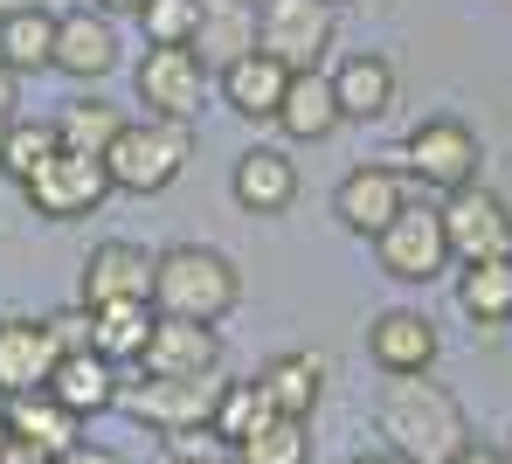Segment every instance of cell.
Here are the masks:
<instances>
[{"mask_svg": "<svg viewBox=\"0 0 512 464\" xmlns=\"http://www.w3.org/2000/svg\"><path fill=\"white\" fill-rule=\"evenodd\" d=\"M443 236H450L457 264L512 257V208L485 181H471V187H457V194H443Z\"/></svg>", "mask_w": 512, "mask_h": 464, "instance_id": "cell-10", "label": "cell"}, {"mask_svg": "<svg viewBox=\"0 0 512 464\" xmlns=\"http://www.w3.org/2000/svg\"><path fill=\"white\" fill-rule=\"evenodd\" d=\"M236 305H243V271H236L222 250H208V243H173V250L153 257V312L222 326Z\"/></svg>", "mask_w": 512, "mask_h": 464, "instance_id": "cell-2", "label": "cell"}, {"mask_svg": "<svg viewBox=\"0 0 512 464\" xmlns=\"http://www.w3.org/2000/svg\"><path fill=\"white\" fill-rule=\"evenodd\" d=\"M402 208H409V174H402V167H381V160L353 167V174L333 187V215H340L353 236H367V243H374Z\"/></svg>", "mask_w": 512, "mask_h": 464, "instance_id": "cell-11", "label": "cell"}, {"mask_svg": "<svg viewBox=\"0 0 512 464\" xmlns=\"http://www.w3.org/2000/svg\"><path fill=\"white\" fill-rule=\"evenodd\" d=\"M0 63L14 70V77H35V70H49L56 63V14L35 0V7H14L7 21H0Z\"/></svg>", "mask_w": 512, "mask_h": 464, "instance_id": "cell-25", "label": "cell"}, {"mask_svg": "<svg viewBox=\"0 0 512 464\" xmlns=\"http://www.w3.org/2000/svg\"><path fill=\"white\" fill-rule=\"evenodd\" d=\"M284 139H298V146H319V139H333L346 118H340V97H333V77H319V70H291V91L277 104V118H270Z\"/></svg>", "mask_w": 512, "mask_h": 464, "instance_id": "cell-19", "label": "cell"}, {"mask_svg": "<svg viewBox=\"0 0 512 464\" xmlns=\"http://www.w3.org/2000/svg\"><path fill=\"white\" fill-rule=\"evenodd\" d=\"M125 132V111L118 104H104V97H70L63 111H56V139L70 146V153H111V139Z\"/></svg>", "mask_w": 512, "mask_h": 464, "instance_id": "cell-28", "label": "cell"}, {"mask_svg": "<svg viewBox=\"0 0 512 464\" xmlns=\"http://www.w3.org/2000/svg\"><path fill=\"white\" fill-rule=\"evenodd\" d=\"M187 49H194L208 70H229L236 56L256 49V7L250 0H201V28H194Z\"/></svg>", "mask_w": 512, "mask_h": 464, "instance_id": "cell-23", "label": "cell"}, {"mask_svg": "<svg viewBox=\"0 0 512 464\" xmlns=\"http://www.w3.org/2000/svg\"><path fill=\"white\" fill-rule=\"evenodd\" d=\"M457 312H464L471 326H506L512 319V257L464 264V278H457Z\"/></svg>", "mask_w": 512, "mask_h": 464, "instance_id": "cell-27", "label": "cell"}, {"mask_svg": "<svg viewBox=\"0 0 512 464\" xmlns=\"http://www.w3.org/2000/svg\"><path fill=\"white\" fill-rule=\"evenodd\" d=\"M49 70H63V77H77V84H97V77L118 70V28H111L104 7H70V14H56V63H49Z\"/></svg>", "mask_w": 512, "mask_h": 464, "instance_id": "cell-13", "label": "cell"}, {"mask_svg": "<svg viewBox=\"0 0 512 464\" xmlns=\"http://www.w3.org/2000/svg\"><path fill=\"white\" fill-rule=\"evenodd\" d=\"M49 395H56L70 416H104V409H118V361H104L97 347L63 354L56 374H49Z\"/></svg>", "mask_w": 512, "mask_h": 464, "instance_id": "cell-21", "label": "cell"}, {"mask_svg": "<svg viewBox=\"0 0 512 464\" xmlns=\"http://www.w3.org/2000/svg\"><path fill=\"white\" fill-rule=\"evenodd\" d=\"M14 7H35V0H0V21H7V14H14Z\"/></svg>", "mask_w": 512, "mask_h": 464, "instance_id": "cell-42", "label": "cell"}, {"mask_svg": "<svg viewBox=\"0 0 512 464\" xmlns=\"http://www.w3.org/2000/svg\"><path fill=\"white\" fill-rule=\"evenodd\" d=\"M0 464H56V451H42V444H28V437H14V444L0 451Z\"/></svg>", "mask_w": 512, "mask_h": 464, "instance_id": "cell-37", "label": "cell"}, {"mask_svg": "<svg viewBox=\"0 0 512 464\" xmlns=\"http://www.w3.org/2000/svg\"><path fill=\"white\" fill-rule=\"evenodd\" d=\"M374 257L395 284H436L457 257H450V236H443V208L429 201H409L381 236H374Z\"/></svg>", "mask_w": 512, "mask_h": 464, "instance_id": "cell-8", "label": "cell"}, {"mask_svg": "<svg viewBox=\"0 0 512 464\" xmlns=\"http://www.w3.org/2000/svg\"><path fill=\"white\" fill-rule=\"evenodd\" d=\"M90 7H104V14H139L146 0H90Z\"/></svg>", "mask_w": 512, "mask_h": 464, "instance_id": "cell-40", "label": "cell"}, {"mask_svg": "<svg viewBox=\"0 0 512 464\" xmlns=\"http://www.w3.org/2000/svg\"><path fill=\"white\" fill-rule=\"evenodd\" d=\"M160 444H167V464H236V444H229L215 423H201V430H167Z\"/></svg>", "mask_w": 512, "mask_h": 464, "instance_id": "cell-33", "label": "cell"}, {"mask_svg": "<svg viewBox=\"0 0 512 464\" xmlns=\"http://www.w3.org/2000/svg\"><path fill=\"white\" fill-rule=\"evenodd\" d=\"M256 388H263V402L277 416L312 423V409L326 402V354H277V361H263Z\"/></svg>", "mask_w": 512, "mask_h": 464, "instance_id": "cell-20", "label": "cell"}, {"mask_svg": "<svg viewBox=\"0 0 512 464\" xmlns=\"http://www.w3.org/2000/svg\"><path fill=\"white\" fill-rule=\"evenodd\" d=\"M340 35L333 0H256V49H270L284 70H319Z\"/></svg>", "mask_w": 512, "mask_h": 464, "instance_id": "cell-5", "label": "cell"}, {"mask_svg": "<svg viewBox=\"0 0 512 464\" xmlns=\"http://www.w3.org/2000/svg\"><path fill=\"white\" fill-rule=\"evenodd\" d=\"M7 409V423H14V437H28V444H42V451H70L77 437H84V416H70L49 388H35V395H14V402H0Z\"/></svg>", "mask_w": 512, "mask_h": 464, "instance_id": "cell-26", "label": "cell"}, {"mask_svg": "<svg viewBox=\"0 0 512 464\" xmlns=\"http://www.w3.org/2000/svg\"><path fill=\"white\" fill-rule=\"evenodd\" d=\"M194 160V125L180 118H125V132L104 153V174L118 194H160L180 181V167Z\"/></svg>", "mask_w": 512, "mask_h": 464, "instance_id": "cell-3", "label": "cell"}, {"mask_svg": "<svg viewBox=\"0 0 512 464\" xmlns=\"http://www.w3.org/2000/svg\"><path fill=\"white\" fill-rule=\"evenodd\" d=\"M353 464H416V458H402V451H388V444H381V451H360Z\"/></svg>", "mask_w": 512, "mask_h": 464, "instance_id": "cell-39", "label": "cell"}, {"mask_svg": "<svg viewBox=\"0 0 512 464\" xmlns=\"http://www.w3.org/2000/svg\"><path fill=\"white\" fill-rule=\"evenodd\" d=\"M90 312V347L104 361H139L146 354V333H153V298H118V305H84Z\"/></svg>", "mask_w": 512, "mask_h": 464, "instance_id": "cell-24", "label": "cell"}, {"mask_svg": "<svg viewBox=\"0 0 512 464\" xmlns=\"http://www.w3.org/2000/svg\"><path fill=\"white\" fill-rule=\"evenodd\" d=\"M215 91H222V104H229L236 118H277V104L291 91V70H284L270 49H250V56H236L229 70H215Z\"/></svg>", "mask_w": 512, "mask_h": 464, "instance_id": "cell-17", "label": "cell"}, {"mask_svg": "<svg viewBox=\"0 0 512 464\" xmlns=\"http://www.w3.org/2000/svg\"><path fill=\"white\" fill-rule=\"evenodd\" d=\"M56 146H63V139H56V118H14V125L0 132V181H28Z\"/></svg>", "mask_w": 512, "mask_h": 464, "instance_id": "cell-29", "label": "cell"}, {"mask_svg": "<svg viewBox=\"0 0 512 464\" xmlns=\"http://www.w3.org/2000/svg\"><path fill=\"white\" fill-rule=\"evenodd\" d=\"M56 464H125V458H118L111 444H90V437H77V444H70V451H63Z\"/></svg>", "mask_w": 512, "mask_h": 464, "instance_id": "cell-35", "label": "cell"}, {"mask_svg": "<svg viewBox=\"0 0 512 464\" xmlns=\"http://www.w3.org/2000/svg\"><path fill=\"white\" fill-rule=\"evenodd\" d=\"M118 298H153V257H146L139 243H125V236L97 243L84 257V291H77V305H118Z\"/></svg>", "mask_w": 512, "mask_h": 464, "instance_id": "cell-16", "label": "cell"}, {"mask_svg": "<svg viewBox=\"0 0 512 464\" xmlns=\"http://www.w3.org/2000/svg\"><path fill=\"white\" fill-rule=\"evenodd\" d=\"M56 361H63V347H56L49 319H21V312H14V319H0V402L49 388Z\"/></svg>", "mask_w": 512, "mask_h": 464, "instance_id": "cell-12", "label": "cell"}, {"mask_svg": "<svg viewBox=\"0 0 512 464\" xmlns=\"http://www.w3.org/2000/svg\"><path fill=\"white\" fill-rule=\"evenodd\" d=\"M374 423H381L388 451H402V458H416V464H450L471 444L464 402L443 381H429V374H388V388L374 402Z\"/></svg>", "mask_w": 512, "mask_h": 464, "instance_id": "cell-1", "label": "cell"}, {"mask_svg": "<svg viewBox=\"0 0 512 464\" xmlns=\"http://www.w3.org/2000/svg\"><path fill=\"white\" fill-rule=\"evenodd\" d=\"M49 333H56V347H63V354H84V347H90V312H84V305L49 312Z\"/></svg>", "mask_w": 512, "mask_h": 464, "instance_id": "cell-34", "label": "cell"}, {"mask_svg": "<svg viewBox=\"0 0 512 464\" xmlns=\"http://www.w3.org/2000/svg\"><path fill=\"white\" fill-rule=\"evenodd\" d=\"M14 104H21V77H14V70H7V63H0V132H7V125H14V118H21V111H14Z\"/></svg>", "mask_w": 512, "mask_h": 464, "instance_id": "cell-36", "label": "cell"}, {"mask_svg": "<svg viewBox=\"0 0 512 464\" xmlns=\"http://www.w3.org/2000/svg\"><path fill=\"white\" fill-rule=\"evenodd\" d=\"M250 7H256V0H250Z\"/></svg>", "mask_w": 512, "mask_h": 464, "instance_id": "cell-44", "label": "cell"}, {"mask_svg": "<svg viewBox=\"0 0 512 464\" xmlns=\"http://www.w3.org/2000/svg\"><path fill=\"white\" fill-rule=\"evenodd\" d=\"M333 97H340V118H353V125L388 118V111H395V63L374 56V49L346 56L340 70H333Z\"/></svg>", "mask_w": 512, "mask_h": 464, "instance_id": "cell-22", "label": "cell"}, {"mask_svg": "<svg viewBox=\"0 0 512 464\" xmlns=\"http://www.w3.org/2000/svg\"><path fill=\"white\" fill-rule=\"evenodd\" d=\"M270 416H277V409L263 402V388H256V381H229V388H222V402H215V430H222L229 444L256 437Z\"/></svg>", "mask_w": 512, "mask_h": 464, "instance_id": "cell-31", "label": "cell"}, {"mask_svg": "<svg viewBox=\"0 0 512 464\" xmlns=\"http://www.w3.org/2000/svg\"><path fill=\"white\" fill-rule=\"evenodd\" d=\"M139 28H146V42H194L201 0H146L139 7Z\"/></svg>", "mask_w": 512, "mask_h": 464, "instance_id": "cell-32", "label": "cell"}, {"mask_svg": "<svg viewBox=\"0 0 512 464\" xmlns=\"http://www.w3.org/2000/svg\"><path fill=\"white\" fill-rule=\"evenodd\" d=\"M21 194H28V208H35L42 222H77V215H97L118 187H111V174H104L97 153H70V146H56V153L21 181Z\"/></svg>", "mask_w": 512, "mask_h": 464, "instance_id": "cell-7", "label": "cell"}, {"mask_svg": "<svg viewBox=\"0 0 512 464\" xmlns=\"http://www.w3.org/2000/svg\"><path fill=\"white\" fill-rule=\"evenodd\" d=\"M229 194L250 208V215H284L298 201V167L284 146H250L236 153V174H229Z\"/></svg>", "mask_w": 512, "mask_h": 464, "instance_id": "cell-18", "label": "cell"}, {"mask_svg": "<svg viewBox=\"0 0 512 464\" xmlns=\"http://www.w3.org/2000/svg\"><path fill=\"white\" fill-rule=\"evenodd\" d=\"M7 444H14V423H7V409H0V451H7Z\"/></svg>", "mask_w": 512, "mask_h": 464, "instance_id": "cell-41", "label": "cell"}, {"mask_svg": "<svg viewBox=\"0 0 512 464\" xmlns=\"http://www.w3.org/2000/svg\"><path fill=\"white\" fill-rule=\"evenodd\" d=\"M450 464H512V451H499V444H464Z\"/></svg>", "mask_w": 512, "mask_h": 464, "instance_id": "cell-38", "label": "cell"}, {"mask_svg": "<svg viewBox=\"0 0 512 464\" xmlns=\"http://www.w3.org/2000/svg\"><path fill=\"white\" fill-rule=\"evenodd\" d=\"M222 388H229V374H139L132 388H118V409L132 416V423H146V430H201V423H215V402H222Z\"/></svg>", "mask_w": 512, "mask_h": 464, "instance_id": "cell-4", "label": "cell"}, {"mask_svg": "<svg viewBox=\"0 0 512 464\" xmlns=\"http://www.w3.org/2000/svg\"><path fill=\"white\" fill-rule=\"evenodd\" d=\"M436 326H429L423 312H409V305H388V312H374L367 319V361L381 374H429L436 368Z\"/></svg>", "mask_w": 512, "mask_h": 464, "instance_id": "cell-14", "label": "cell"}, {"mask_svg": "<svg viewBox=\"0 0 512 464\" xmlns=\"http://www.w3.org/2000/svg\"><path fill=\"white\" fill-rule=\"evenodd\" d=\"M222 368V333L201 326V319H153L146 333V354H139V374H215Z\"/></svg>", "mask_w": 512, "mask_h": 464, "instance_id": "cell-15", "label": "cell"}, {"mask_svg": "<svg viewBox=\"0 0 512 464\" xmlns=\"http://www.w3.org/2000/svg\"><path fill=\"white\" fill-rule=\"evenodd\" d=\"M402 160H409V181L436 187V194H457V187L478 181L485 146H478V132H471L464 118H423V125L402 139Z\"/></svg>", "mask_w": 512, "mask_h": 464, "instance_id": "cell-9", "label": "cell"}, {"mask_svg": "<svg viewBox=\"0 0 512 464\" xmlns=\"http://www.w3.org/2000/svg\"><path fill=\"white\" fill-rule=\"evenodd\" d=\"M333 7H360V0H333Z\"/></svg>", "mask_w": 512, "mask_h": 464, "instance_id": "cell-43", "label": "cell"}, {"mask_svg": "<svg viewBox=\"0 0 512 464\" xmlns=\"http://www.w3.org/2000/svg\"><path fill=\"white\" fill-rule=\"evenodd\" d=\"M208 63L187 49V42H153L146 56H139V70H132V97L146 104V118H180V125H194L201 118V104H208Z\"/></svg>", "mask_w": 512, "mask_h": 464, "instance_id": "cell-6", "label": "cell"}, {"mask_svg": "<svg viewBox=\"0 0 512 464\" xmlns=\"http://www.w3.org/2000/svg\"><path fill=\"white\" fill-rule=\"evenodd\" d=\"M236 464H312V430L298 416H270L256 437L236 444Z\"/></svg>", "mask_w": 512, "mask_h": 464, "instance_id": "cell-30", "label": "cell"}]
</instances>
